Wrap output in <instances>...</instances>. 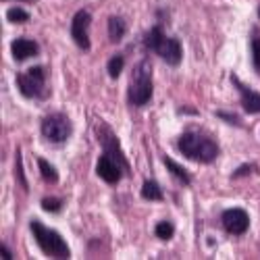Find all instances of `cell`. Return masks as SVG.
<instances>
[{
	"mask_svg": "<svg viewBox=\"0 0 260 260\" xmlns=\"http://www.w3.org/2000/svg\"><path fill=\"white\" fill-rule=\"evenodd\" d=\"M7 19L9 23H25V21H29V13L21 7H13L7 11Z\"/></svg>",
	"mask_w": 260,
	"mask_h": 260,
	"instance_id": "20",
	"label": "cell"
},
{
	"mask_svg": "<svg viewBox=\"0 0 260 260\" xmlns=\"http://www.w3.org/2000/svg\"><path fill=\"white\" fill-rule=\"evenodd\" d=\"M29 229L36 237V244L40 246V250L44 252L48 258H58V260H64L71 256V250L67 246V242L62 240V235L50 227H46L42 221L34 219L29 223Z\"/></svg>",
	"mask_w": 260,
	"mask_h": 260,
	"instance_id": "4",
	"label": "cell"
},
{
	"mask_svg": "<svg viewBox=\"0 0 260 260\" xmlns=\"http://www.w3.org/2000/svg\"><path fill=\"white\" fill-rule=\"evenodd\" d=\"M90 23H92V15L85 9L77 11L73 15V19H71V40L77 44V48L83 50V52H88L90 46H92L90 44V36H88Z\"/></svg>",
	"mask_w": 260,
	"mask_h": 260,
	"instance_id": "8",
	"label": "cell"
},
{
	"mask_svg": "<svg viewBox=\"0 0 260 260\" xmlns=\"http://www.w3.org/2000/svg\"><path fill=\"white\" fill-rule=\"evenodd\" d=\"M96 173H98L100 179H104L106 183H111V185L119 183L121 175H125V171H123V167L119 165V160H115L111 154H106V152H102V156L98 158V162H96Z\"/></svg>",
	"mask_w": 260,
	"mask_h": 260,
	"instance_id": "10",
	"label": "cell"
},
{
	"mask_svg": "<svg viewBox=\"0 0 260 260\" xmlns=\"http://www.w3.org/2000/svg\"><path fill=\"white\" fill-rule=\"evenodd\" d=\"M179 113L181 115H198V111H193V108H181Z\"/></svg>",
	"mask_w": 260,
	"mask_h": 260,
	"instance_id": "26",
	"label": "cell"
},
{
	"mask_svg": "<svg viewBox=\"0 0 260 260\" xmlns=\"http://www.w3.org/2000/svg\"><path fill=\"white\" fill-rule=\"evenodd\" d=\"M40 132L52 144H64L73 134V125L64 113H50L42 119Z\"/></svg>",
	"mask_w": 260,
	"mask_h": 260,
	"instance_id": "5",
	"label": "cell"
},
{
	"mask_svg": "<svg viewBox=\"0 0 260 260\" xmlns=\"http://www.w3.org/2000/svg\"><path fill=\"white\" fill-rule=\"evenodd\" d=\"M15 81H17V88H19L21 96L36 98V96L42 94V90L46 88V69L36 64V67H31L23 73H17Z\"/></svg>",
	"mask_w": 260,
	"mask_h": 260,
	"instance_id": "7",
	"label": "cell"
},
{
	"mask_svg": "<svg viewBox=\"0 0 260 260\" xmlns=\"http://www.w3.org/2000/svg\"><path fill=\"white\" fill-rule=\"evenodd\" d=\"M154 233H156V237L158 240H162V242H169L173 235H175V225H173L171 221H160V223H156V227H154Z\"/></svg>",
	"mask_w": 260,
	"mask_h": 260,
	"instance_id": "19",
	"label": "cell"
},
{
	"mask_svg": "<svg viewBox=\"0 0 260 260\" xmlns=\"http://www.w3.org/2000/svg\"><path fill=\"white\" fill-rule=\"evenodd\" d=\"M40 52L38 42L29 40V38H17L11 42V54L15 56V60H27L31 56H36Z\"/></svg>",
	"mask_w": 260,
	"mask_h": 260,
	"instance_id": "12",
	"label": "cell"
},
{
	"mask_svg": "<svg viewBox=\"0 0 260 260\" xmlns=\"http://www.w3.org/2000/svg\"><path fill=\"white\" fill-rule=\"evenodd\" d=\"M162 162H165V167L173 173V175H175L183 185H191V175L187 173V169H183L181 165H177L175 160L173 158H169V156H162Z\"/></svg>",
	"mask_w": 260,
	"mask_h": 260,
	"instance_id": "16",
	"label": "cell"
},
{
	"mask_svg": "<svg viewBox=\"0 0 260 260\" xmlns=\"http://www.w3.org/2000/svg\"><path fill=\"white\" fill-rule=\"evenodd\" d=\"M142 198L144 200H150V202H162L165 193H162L160 185L154 179H146L144 185H142Z\"/></svg>",
	"mask_w": 260,
	"mask_h": 260,
	"instance_id": "14",
	"label": "cell"
},
{
	"mask_svg": "<svg viewBox=\"0 0 260 260\" xmlns=\"http://www.w3.org/2000/svg\"><path fill=\"white\" fill-rule=\"evenodd\" d=\"M38 169H40L42 179H44L46 183H50V185H56V183H58V171H56V167H52L46 158L38 156Z\"/></svg>",
	"mask_w": 260,
	"mask_h": 260,
	"instance_id": "15",
	"label": "cell"
},
{
	"mask_svg": "<svg viewBox=\"0 0 260 260\" xmlns=\"http://www.w3.org/2000/svg\"><path fill=\"white\" fill-rule=\"evenodd\" d=\"M3 3H5V0H3ZM21 3H34V0H21Z\"/></svg>",
	"mask_w": 260,
	"mask_h": 260,
	"instance_id": "27",
	"label": "cell"
},
{
	"mask_svg": "<svg viewBox=\"0 0 260 260\" xmlns=\"http://www.w3.org/2000/svg\"><path fill=\"white\" fill-rule=\"evenodd\" d=\"M152 62L150 58H142L129 77V85H127V102L134 106H144L152 100Z\"/></svg>",
	"mask_w": 260,
	"mask_h": 260,
	"instance_id": "3",
	"label": "cell"
},
{
	"mask_svg": "<svg viewBox=\"0 0 260 260\" xmlns=\"http://www.w3.org/2000/svg\"><path fill=\"white\" fill-rule=\"evenodd\" d=\"M42 208H44L46 212H60V210H62V200L48 196V198L42 200Z\"/></svg>",
	"mask_w": 260,
	"mask_h": 260,
	"instance_id": "23",
	"label": "cell"
},
{
	"mask_svg": "<svg viewBox=\"0 0 260 260\" xmlns=\"http://www.w3.org/2000/svg\"><path fill=\"white\" fill-rule=\"evenodd\" d=\"M15 173H17V179L23 187V191H29V183L25 179V171H23V160H21V150H17V158H15Z\"/></svg>",
	"mask_w": 260,
	"mask_h": 260,
	"instance_id": "21",
	"label": "cell"
},
{
	"mask_svg": "<svg viewBox=\"0 0 260 260\" xmlns=\"http://www.w3.org/2000/svg\"><path fill=\"white\" fill-rule=\"evenodd\" d=\"M123 67H125V56L123 54H115V56H111V60L106 62V73L111 75V79H119Z\"/></svg>",
	"mask_w": 260,
	"mask_h": 260,
	"instance_id": "17",
	"label": "cell"
},
{
	"mask_svg": "<svg viewBox=\"0 0 260 260\" xmlns=\"http://www.w3.org/2000/svg\"><path fill=\"white\" fill-rule=\"evenodd\" d=\"M144 46L148 52H154L156 56H160L167 64L171 67H177L183 58V48H181V42L177 38H169L165 36L162 23L152 25L146 36H144Z\"/></svg>",
	"mask_w": 260,
	"mask_h": 260,
	"instance_id": "2",
	"label": "cell"
},
{
	"mask_svg": "<svg viewBox=\"0 0 260 260\" xmlns=\"http://www.w3.org/2000/svg\"><path fill=\"white\" fill-rule=\"evenodd\" d=\"M221 223L227 233L231 235H244L250 227V216L244 208H227L221 216Z\"/></svg>",
	"mask_w": 260,
	"mask_h": 260,
	"instance_id": "9",
	"label": "cell"
},
{
	"mask_svg": "<svg viewBox=\"0 0 260 260\" xmlns=\"http://www.w3.org/2000/svg\"><path fill=\"white\" fill-rule=\"evenodd\" d=\"M96 140H98V144L102 146V152L111 154L115 160H119V165H121L123 171H125V175H132V167H129V160H127L125 152L121 150L119 138H117V134L113 132V127L106 125V123H98V125H96Z\"/></svg>",
	"mask_w": 260,
	"mask_h": 260,
	"instance_id": "6",
	"label": "cell"
},
{
	"mask_svg": "<svg viewBox=\"0 0 260 260\" xmlns=\"http://www.w3.org/2000/svg\"><path fill=\"white\" fill-rule=\"evenodd\" d=\"M231 83L235 85V90L242 96V106L248 115H260V94L254 92L250 85H246L237 75H231Z\"/></svg>",
	"mask_w": 260,
	"mask_h": 260,
	"instance_id": "11",
	"label": "cell"
},
{
	"mask_svg": "<svg viewBox=\"0 0 260 260\" xmlns=\"http://www.w3.org/2000/svg\"><path fill=\"white\" fill-rule=\"evenodd\" d=\"M252 173H258V165H256V162H246V165L237 167V169L231 173V179H240V177L252 175Z\"/></svg>",
	"mask_w": 260,
	"mask_h": 260,
	"instance_id": "22",
	"label": "cell"
},
{
	"mask_svg": "<svg viewBox=\"0 0 260 260\" xmlns=\"http://www.w3.org/2000/svg\"><path fill=\"white\" fill-rule=\"evenodd\" d=\"M214 115L219 117V119H223V121H227V123H229V125H233V127H242V125H244V123H242V119L237 117V115H233V113H227V111H216Z\"/></svg>",
	"mask_w": 260,
	"mask_h": 260,
	"instance_id": "24",
	"label": "cell"
},
{
	"mask_svg": "<svg viewBox=\"0 0 260 260\" xmlns=\"http://www.w3.org/2000/svg\"><path fill=\"white\" fill-rule=\"evenodd\" d=\"M250 50H252V64L256 73L260 75V34L258 31H254L250 38Z\"/></svg>",
	"mask_w": 260,
	"mask_h": 260,
	"instance_id": "18",
	"label": "cell"
},
{
	"mask_svg": "<svg viewBox=\"0 0 260 260\" xmlns=\"http://www.w3.org/2000/svg\"><path fill=\"white\" fill-rule=\"evenodd\" d=\"M258 17H260V7H258Z\"/></svg>",
	"mask_w": 260,
	"mask_h": 260,
	"instance_id": "28",
	"label": "cell"
},
{
	"mask_svg": "<svg viewBox=\"0 0 260 260\" xmlns=\"http://www.w3.org/2000/svg\"><path fill=\"white\" fill-rule=\"evenodd\" d=\"M0 254H3V256H0V258H3V260H11L13 258V254H11V250L3 244V246H0Z\"/></svg>",
	"mask_w": 260,
	"mask_h": 260,
	"instance_id": "25",
	"label": "cell"
},
{
	"mask_svg": "<svg viewBox=\"0 0 260 260\" xmlns=\"http://www.w3.org/2000/svg\"><path fill=\"white\" fill-rule=\"evenodd\" d=\"M177 150L189 160L200 162V165H210L219 158L221 148L212 138L200 134V132H185L177 140Z\"/></svg>",
	"mask_w": 260,
	"mask_h": 260,
	"instance_id": "1",
	"label": "cell"
},
{
	"mask_svg": "<svg viewBox=\"0 0 260 260\" xmlns=\"http://www.w3.org/2000/svg\"><path fill=\"white\" fill-rule=\"evenodd\" d=\"M125 34H127V23H125V19L113 15L111 19H108V40H111L113 44H119V42L125 38Z\"/></svg>",
	"mask_w": 260,
	"mask_h": 260,
	"instance_id": "13",
	"label": "cell"
}]
</instances>
